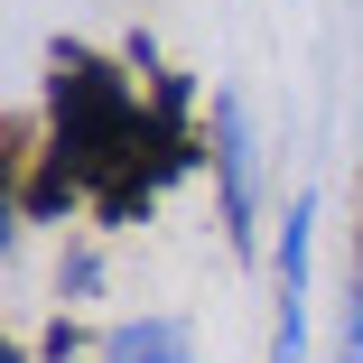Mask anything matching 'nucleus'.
<instances>
[{"instance_id":"f03ea898","label":"nucleus","mask_w":363,"mask_h":363,"mask_svg":"<svg viewBox=\"0 0 363 363\" xmlns=\"http://www.w3.org/2000/svg\"><path fill=\"white\" fill-rule=\"evenodd\" d=\"M308 252H317V196H289V214H279V261H270V289H279V317H270V363H308V289H317V270H308Z\"/></svg>"},{"instance_id":"7ed1b4c3","label":"nucleus","mask_w":363,"mask_h":363,"mask_svg":"<svg viewBox=\"0 0 363 363\" xmlns=\"http://www.w3.org/2000/svg\"><path fill=\"white\" fill-rule=\"evenodd\" d=\"M214 177H224V242L252 252V112H242V94H214Z\"/></svg>"},{"instance_id":"20e7f679","label":"nucleus","mask_w":363,"mask_h":363,"mask_svg":"<svg viewBox=\"0 0 363 363\" xmlns=\"http://www.w3.org/2000/svg\"><path fill=\"white\" fill-rule=\"evenodd\" d=\"M103 363H196V335L177 317H130L103 335Z\"/></svg>"},{"instance_id":"39448f33","label":"nucleus","mask_w":363,"mask_h":363,"mask_svg":"<svg viewBox=\"0 0 363 363\" xmlns=\"http://www.w3.org/2000/svg\"><path fill=\"white\" fill-rule=\"evenodd\" d=\"M335 363H363V177H354V298H345V354Z\"/></svg>"},{"instance_id":"f257e3e1","label":"nucleus","mask_w":363,"mask_h":363,"mask_svg":"<svg viewBox=\"0 0 363 363\" xmlns=\"http://www.w3.org/2000/svg\"><path fill=\"white\" fill-rule=\"evenodd\" d=\"M130 65H150V47H130ZM196 159H214V130H196V84L177 65H150V84H130L84 38L47 47V112L10 121V196L28 224H56L75 205H94L103 224H150Z\"/></svg>"}]
</instances>
